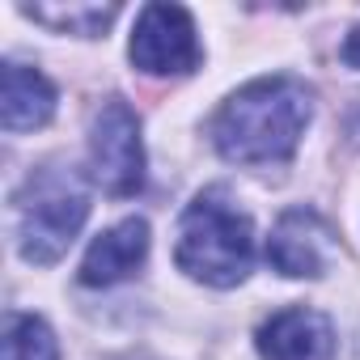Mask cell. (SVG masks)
<instances>
[{"instance_id":"6da1fadb","label":"cell","mask_w":360,"mask_h":360,"mask_svg":"<svg viewBox=\"0 0 360 360\" xmlns=\"http://www.w3.org/2000/svg\"><path fill=\"white\" fill-rule=\"evenodd\" d=\"M314 119V94L297 77H259L225 98L212 119V144L225 161L271 165L292 157Z\"/></svg>"},{"instance_id":"7a4b0ae2","label":"cell","mask_w":360,"mask_h":360,"mask_svg":"<svg viewBox=\"0 0 360 360\" xmlns=\"http://www.w3.org/2000/svg\"><path fill=\"white\" fill-rule=\"evenodd\" d=\"M174 259L191 280L208 288H233L250 276L255 263V225L250 217L221 191H200L183 221H178Z\"/></svg>"},{"instance_id":"3957f363","label":"cell","mask_w":360,"mask_h":360,"mask_svg":"<svg viewBox=\"0 0 360 360\" xmlns=\"http://www.w3.org/2000/svg\"><path fill=\"white\" fill-rule=\"evenodd\" d=\"M18 212V250L34 267H51L77 242L89 217V191L64 165H43L26 178V187L13 200Z\"/></svg>"},{"instance_id":"277c9868","label":"cell","mask_w":360,"mask_h":360,"mask_svg":"<svg viewBox=\"0 0 360 360\" xmlns=\"http://www.w3.org/2000/svg\"><path fill=\"white\" fill-rule=\"evenodd\" d=\"M89 178L106 195H136L144 187L140 119L123 98H106L89 123Z\"/></svg>"},{"instance_id":"5b68a950","label":"cell","mask_w":360,"mask_h":360,"mask_svg":"<svg viewBox=\"0 0 360 360\" xmlns=\"http://www.w3.org/2000/svg\"><path fill=\"white\" fill-rule=\"evenodd\" d=\"M131 64L148 77H187L200 68V34L183 5H148L136 18Z\"/></svg>"},{"instance_id":"8992f818","label":"cell","mask_w":360,"mask_h":360,"mask_svg":"<svg viewBox=\"0 0 360 360\" xmlns=\"http://www.w3.org/2000/svg\"><path fill=\"white\" fill-rule=\"evenodd\" d=\"M267 263L280 276L292 280H318L326 276V267L335 263V233L330 225L309 212V208H292L276 221V233L267 242Z\"/></svg>"},{"instance_id":"52a82bcc","label":"cell","mask_w":360,"mask_h":360,"mask_svg":"<svg viewBox=\"0 0 360 360\" xmlns=\"http://www.w3.org/2000/svg\"><path fill=\"white\" fill-rule=\"evenodd\" d=\"M255 343H259L263 360H330L335 326L326 314H318L309 305H288L259 326Z\"/></svg>"},{"instance_id":"ba28073f","label":"cell","mask_w":360,"mask_h":360,"mask_svg":"<svg viewBox=\"0 0 360 360\" xmlns=\"http://www.w3.org/2000/svg\"><path fill=\"white\" fill-rule=\"evenodd\" d=\"M144 255H148V221L127 217V221H119L94 238V246L81 259V284L85 288H110V284L127 280L144 263Z\"/></svg>"},{"instance_id":"9c48e42d","label":"cell","mask_w":360,"mask_h":360,"mask_svg":"<svg viewBox=\"0 0 360 360\" xmlns=\"http://www.w3.org/2000/svg\"><path fill=\"white\" fill-rule=\"evenodd\" d=\"M56 115V85L26 64H5L0 81V123L5 131H34Z\"/></svg>"},{"instance_id":"30bf717a","label":"cell","mask_w":360,"mask_h":360,"mask_svg":"<svg viewBox=\"0 0 360 360\" xmlns=\"http://www.w3.org/2000/svg\"><path fill=\"white\" fill-rule=\"evenodd\" d=\"M22 13L34 18L39 26L56 30V34L94 39V34H102V30L119 18V5H26Z\"/></svg>"},{"instance_id":"8fae6325","label":"cell","mask_w":360,"mask_h":360,"mask_svg":"<svg viewBox=\"0 0 360 360\" xmlns=\"http://www.w3.org/2000/svg\"><path fill=\"white\" fill-rule=\"evenodd\" d=\"M0 360H60V343L43 318L9 314L5 339H0Z\"/></svg>"},{"instance_id":"7c38bea8","label":"cell","mask_w":360,"mask_h":360,"mask_svg":"<svg viewBox=\"0 0 360 360\" xmlns=\"http://www.w3.org/2000/svg\"><path fill=\"white\" fill-rule=\"evenodd\" d=\"M343 64H352V68H360V26L343 39Z\"/></svg>"}]
</instances>
